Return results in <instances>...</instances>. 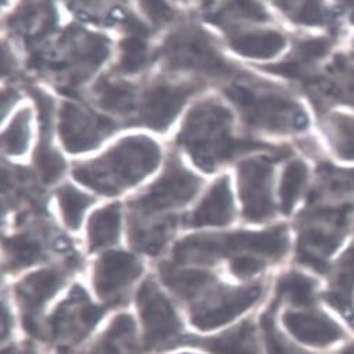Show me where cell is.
I'll list each match as a JSON object with an SVG mask.
<instances>
[{"instance_id": "cell-4", "label": "cell", "mask_w": 354, "mask_h": 354, "mask_svg": "<svg viewBox=\"0 0 354 354\" xmlns=\"http://www.w3.org/2000/svg\"><path fill=\"white\" fill-rule=\"evenodd\" d=\"M225 95L239 108L244 121L255 129L291 133L307 128L304 109L281 93L234 83L225 88Z\"/></svg>"}, {"instance_id": "cell-5", "label": "cell", "mask_w": 354, "mask_h": 354, "mask_svg": "<svg viewBox=\"0 0 354 354\" xmlns=\"http://www.w3.org/2000/svg\"><path fill=\"white\" fill-rule=\"evenodd\" d=\"M353 206L324 207L311 210L300 223L297 239V261L318 272L329 269V258L346 237Z\"/></svg>"}, {"instance_id": "cell-41", "label": "cell", "mask_w": 354, "mask_h": 354, "mask_svg": "<svg viewBox=\"0 0 354 354\" xmlns=\"http://www.w3.org/2000/svg\"><path fill=\"white\" fill-rule=\"evenodd\" d=\"M336 2L342 6L348 21L354 24V0H336Z\"/></svg>"}, {"instance_id": "cell-1", "label": "cell", "mask_w": 354, "mask_h": 354, "mask_svg": "<svg viewBox=\"0 0 354 354\" xmlns=\"http://www.w3.org/2000/svg\"><path fill=\"white\" fill-rule=\"evenodd\" d=\"M180 143L207 172L235 156L261 146L257 142L234 138L230 111L212 100L198 104L189 112L180 133Z\"/></svg>"}, {"instance_id": "cell-2", "label": "cell", "mask_w": 354, "mask_h": 354, "mask_svg": "<svg viewBox=\"0 0 354 354\" xmlns=\"http://www.w3.org/2000/svg\"><path fill=\"white\" fill-rule=\"evenodd\" d=\"M160 147L145 136L121 140L100 158L80 164L75 176L105 195H115L147 176L160 162Z\"/></svg>"}, {"instance_id": "cell-42", "label": "cell", "mask_w": 354, "mask_h": 354, "mask_svg": "<svg viewBox=\"0 0 354 354\" xmlns=\"http://www.w3.org/2000/svg\"><path fill=\"white\" fill-rule=\"evenodd\" d=\"M273 2L286 12H291L294 9V0H273Z\"/></svg>"}, {"instance_id": "cell-27", "label": "cell", "mask_w": 354, "mask_h": 354, "mask_svg": "<svg viewBox=\"0 0 354 354\" xmlns=\"http://www.w3.org/2000/svg\"><path fill=\"white\" fill-rule=\"evenodd\" d=\"M164 279L168 286L184 297L195 296L214 281V277L209 272L201 269L168 270L164 273Z\"/></svg>"}, {"instance_id": "cell-6", "label": "cell", "mask_w": 354, "mask_h": 354, "mask_svg": "<svg viewBox=\"0 0 354 354\" xmlns=\"http://www.w3.org/2000/svg\"><path fill=\"white\" fill-rule=\"evenodd\" d=\"M171 68L196 71L210 76L231 73L230 65L217 50L212 38L196 27H185L174 32L164 46Z\"/></svg>"}, {"instance_id": "cell-29", "label": "cell", "mask_w": 354, "mask_h": 354, "mask_svg": "<svg viewBox=\"0 0 354 354\" xmlns=\"http://www.w3.org/2000/svg\"><path fill=\"white\" fill-rule=\"evenodd\" d=\"M268 21L266 10L257 0H230V2L213 17L217 24H230L234 21Z\"/></svg>"}, {"instance_id": "cell-7", "label": "cell", "mask_w": 354, "mask_h": 354, "mask_svg": "<svg viewBox=\"0 0 354 354\" xmlns=\"http://www.w3.org/2000/svg\"><path fill=\"white\" fill-rule=\"evenodd\" d=\"M263 296L261 283L247 287H221L194 308L192 324L202 330L216 329L254 307Z\"/></svg>"}, {"instance_id": "cell-3", "label": "cell", "mask_w": 354, "mask_h": 354, "mask_svg": "<svg viewBox=\"0 0 354 354\" xmlns=\"http://www.w3.org/2000/svg\"><path fill=\"white\" fill-rule=\"evenodd\" d=\"M288 250V234L284 227L258 232H232L217 237H189L175 248L181 262H210L223 257L231 261L240 257H258L268 262L281 259Z\"/></svg>"}, {"instance_id": "cell-30", "label": "cell", "mask_w": 354, "mask_h": 354, "mask_svg": "<svg viewBox=\"0 0 354 354\" xmlns=\"http://www.w3.org/2000/svg\"><path fill=\"white\" fill-rule=\"evenodd\" d=\"M34 161L37 172L45 184H53L61 180L66 169V164L62 156L49 145L48 138H41V143L35 151Z\"/></svg>"}, {"instance_id": "cell-23", "label": "cell", "mask_w": 354, "mask_h": 354, "mask_svg": "<svg viewBox=\"0 0 354 354\" xmlns=\"http://www.w3.org/2000/svg\"><path fill=\"white\" fill-rule=\"evenodd\" d=\"M279 301L274 299L273 303L265 310V313L261 315L259 328L262 332V340L266 348L268 354H311L301 347L291 343L287 336H284L277 325H276V310L279 307Z\"/></svg>"}, {"instance_id": "cell-24", "label": "cell", "mask_w": 354, "mask_h": 354, "mask_svg": "<svg viewBox=\"0 0 354 354\" xmlns=\"http://www.w3.org/2000/svg\"><path fill=\"white\" fill-rule=\"evenodd\" d=\"M325 132L335 153L343 160H354V118L333 113L325 121Z\"/></svg>"}, {"instance_id": "cell-17", "label": "cell", "mask_w": 354, "mask_h": 354, "mask_svg": "<svg viewBox=\"0 0 354 354\" xmlns=\"http://www.w3.org/2000/svg\"><path fill=\"white\" fill-rule=\"evenodd\" d=\"M195 343L212 354H262L251 321H245L218 336L196 339Z\"/></svg>"}, {"instance_id": "cell-44", "label": "cell", "mask_w": 354, "mask_h": 354, "mask_svg": "<svg viewBox=\"0 0 354 354\" xmlns=\"http://www.w3.org/2000/svg\"><path fill=\"white\" fill-rule=\"evenodd\" d=\"M0 354H23V353H17L15 348H8L5 351H0Z\"/></svg>"}, {"instance_id": "cell-21", "label": "cell", "mask_w": 354, "mask_h": 354, "mask_svg": "<svg viewBox=\"0 0 354 354\" xmlns=\"http://www.w3.org/2000/svg\"><path fill=\"white\" fill-rule=\"evenodd\" d=\"M121 232V209L116 205L95 212L88 224V241L91 250L104 248L116 243Z\"/></svg>"}, {"instance_id": "cell-11", "label": "cell", "mask_w": 354, "mask_h": 354, "mask_svg": "<svg viewBox=\"0 0 354 354\" xmlns=\"http://www.w3.org/2000/svg\"><path fill=\"white\" fill-rule=\"evenodd\" d=\"M195 90L194 84L187 83L157 82L151 84L140 100L139 115L142 122L153 129H165Z\"/></svg>"}, {"instance_id": "cell-31", "label": "cell", "mask_w": 354, "mask_h": 354, "mask_svg": "<svg viewBox=\"0 0 354 354\" xmlns=\"http://www.w3.org/2000/svg\"><path fill=\"white\" fill-rule=\"evenodd\" d=\"M57 202L66 225L76 230L82 224L83 214L93 203V199L76 188L66 185L59 189Z\"/></svg>"}, {"instance_id": "cell-19", "label": "cell", "mask_w": 354, "mask_h": 354, "mask_svg": "<svg viewBox=\"0 0 354 354\" xmlns=\"http://www.w3.org/2000/svg\"><path fill=\"white\" fill-rule=\"evenodd\" d=\"M230 45L243 56L252 59H270L283 50L286 46V38L279 31L263 30L234 35Z\"/></svg>"}, {"instance_id": "cell-46", "label": "cell", "mask_w": 354, "mask_h": 354, "mask_svg": "<svg viewBox=\"0 0 354 354\" xmlns=\"http://www.w3.org/2000/svg\"><path fill=\"white\" fill-rule=\"evenodd\" d=\"M205 2H206V5H210V3L213 2V0H205Z\"/></svg>"}, {"instance_id": "cell-32", "label": "cell", "mask_w": 354, "mask_h": 354, "mask_svg": "<svg viewBox=\"0 0 354 354\" xmlns=\"http://www.w3.org/2000/svg\"><path fill=\"white\" fill-rule=\"evenodd\" d=\"M149 62V44L143 35L129 34L121 42L120 69L124 73L132 75L146 68Z\"/></svg>"}, {"instance_id": "cell-33", "label": "cell", "mask_w": 354, "mask_h": 354, "mask_svg": "<svg viewBox=\"0 0 354 354\" xmlns=\"http://www.w3.org/2000/svg\"><path fill=\"white\" fill-rule=\"evenodd\" d=\"M6 252L13 266L23 268L38 261L41 248L37 241L27 237V235H16L5 241Z\"/></svg>"}, {"instance_id": "cell-43", "label": "cell", "mask_w": 354, "mask_h": 354, "mask_svg": "<svg viewBox=\"0 0 354 354\" xmlns=\"http://www.w3.org/2000/svg\"><path fill=\"white\" fill-rule=\"evenodd\" d=\"M337 354H354V343L348 344L347 347H344L342 351H339Z\"/></svg>"}, {"instance_id": "cell-9", "label": "cell", "mask_w": 354, "mask_h": 354, "mask_svg": "<svg viewBox=\"0 0 354 354\" xmlns=\"http://www.w3.org/2000/svg\"><path fill=\"white\" fill-rule=\"evenodd\" d=\"M240 196L247 220L261 223L274 214L273 161L268 157L245 160L239 168Z\"/></svg>"}, {"instance_id": "cell-37", "label": "cell", "mask_w": 354, "mask_h": 354, "mask_svg": "<svg viewBox=\"0 0 354 354\" xmlns=\"http://www.w3.org/2000/svg\"><path fill=\"white\" fill-rule=\"evenodd\" d=\"M15 66L16 61L10 46L6 42L0 41V79L9 76L15 71Z\"/></svg>"}, {"instance_id": "cell-36", "label": "cell", "mask_w": 354, "mask_h": 354, "mask_svg": "<svg viewBox=\"0 0 354 354\" xmlns=\"http://www.w3.org/2000/svg\"><path fill=\"white\" fill-rule=\"evenodd\" d=\"M139 5L149 19L157 24L167 23L174 16V12L167 3V0H139Z\"/></svg>"}, {"instance_id": "cell-45", "label": "cell", "mask_w": 354, "mask_h": 354, "mask_svg": "<svg viewBox=\"0 0 354 354\" xmlns=\"http://www.w3.org/2000/svg\"><path fill=\"white\" fill-rule=\"evenodd\" d=\"M3 214H5V207H3V203H2V201H0V223H2Z\"/></svg>"}, {"instance_id": "cell-10", "label": "cell", "mask_w": 354, "mask_h": 354, "mask_svg": "<svg viewBox=\"0 0 354 354\" xmlns=\"http://www.w3.org/2000/svg\"><path fill=\"white\" fill-rule=\"evenodd\" d=\"M113 129L115 125L108 118L91 113L76 104H65L59 118V132L71 151L94 149Z\"/></svg>"}, {"instance_id": "cell-14", "label": "cell", "mask_w": 354, "mask_h": 354, "mask_svg": "<svg viewBox=\"0 0 354 354\" xmlns=\"http://www.w3.org/2000/svg\"><path fill=\"white\" fill-rule=\"evenodd\" d=\"M140 272L142 268L132 255L108 252L97 263L95 288L102 297L112 296L135 281Z\"/></svg>"}, {"instance_id": "cell-16", "label": "cell", "mask_w": 354, "mask_h": 354, "mask_svg": "<svg viewBox=\"0 0 354 354\" xmlns=\"http://www.w3.org/2000/svg\"><path fill=\"white\" fill-rule=\"evenodd\" d=\"M234 217L232 194L227 178L218 180L191 216L194 227H218L228 224Z\"/></svg>"}, {"instance_id": "cell-40", "label": "cell", "mask_w": 354, "mask_h": 354, "mask_svg": "<svg viewBox=\"0 0 354 354\" xmlns=\"http://www.w3.org/2000/svg\"><path fill=\"white\" fill-rule=\"evenodd\" d=\"M9 328H10L9 315L2 307H0V340H3L8 336Z\"/></svg>"}, {"instance_id": "cell-34", "label": "cell", "mask_w": 354, "mask_h": 354, "mask_svg": "<svg viewBox=\"0 0 354 354\" xmlns=\"http://www.w3.org/2000/svg\"><path fill=\"white\" fill-rule=\"evenodd\" d=\"M290 16L303 26H325L332 21L330 12L324 0H300Z\"/></svg>"}, {"instance_id": "cell-25", "label": "cell", "mask_w": 354, "mask_h": 354, "mask_svg": "<svg viewBox=\"0 0 354 354\" xmlns=\"http://www.w3.org/2000/svg\"><path fill=\"white\" fill-rule=\"evenodd\" d=\"M307 180L308 169L303 161L292 160L284 168L279 189L280 206L284 213H290L294 205H296L307 185Z\"/></svg>"}, {"instance_id": "cell-39", "label": "cell", "mask_w": 354, "mask_h": 354, "mask_svg": "<svg viewBox=\"0 0 354 354\" xmlns=\"http://www.w3.org/2000/svg\"><path fill=\"white\" fill-rule=\"evenodd\" d=\"M16 176H19L17 172H15L12 168L5 165L3 162H0V189L8 191L13 188L16 183Z\"/></svg>"}, {"instance_id": "cell-18", "label": "cell", "mask_w": 354, "mask_h": 354, "mask_svg": "<svg viewBox=\"0 0 354 354\" xmlns=\"http://www.w3.org/2000/svg\"><path fill=\"white\" fill-rule=\"evenodd\" d=\"M276 300L286 301L292 308L313 307L317 297V281L300 272L291 270L281 274L276 281Z\"/></svg>"}, {"instance_id": "cell-8", "label": "cell", "mask_w": 354, "mask_h": 354, "mask_svg": "<svg viewBox=\"0 0 354 354\" xmlns=\"http://www.w3.org/2000/svg\"><path fill=\"white\" fill-rule=\"evenodd\" d=\"M201 181L196 175L172 161L160 178L136 199L138 212L151 216L165 210L181 207L199 191Z\"/></svg>"}, {"instance_id": "cell-20", "label": "cell", "mask_w": 354, "mask_h": 354, "mask_svg": "<svg viewBox=\"0 0 354 354\" xmlns=\"http://www.w3.org/2000/svg\"><path fill=\"white\" fill-rule=\"evenodd\" d=\"M62 284V277L53 270H39L17 286V296L28 310H38L42 307Z\"/></svg>"}, {"instance_id": "cell-22", "label": "cell", "mask_w": 354, "mask_h": 354, "mask_svg": "<svg viewBox=\"0 0 354 354\" xmlns=\"http://www.w3.org/2000/svg\"><path fill=\"white\" fill-rule=\"evenodd\" d=\"M95 97L100 106L108 112L129 113L138 106V98L133 87L121 82H100L95 87Z\"/></svg>"}, {"instance_id": "cell-13", "label": "cell", "mask_w": 354, "mask_h": 354, "mask_svg": "<svg viewBox=\"0 0 354 354\" xmlns=\"http://www.w3.org/2000/svg\"><path fill=\"white\" fill-rule=\"evenodd\" d=\"M283 325L300 343L326 347L344 336L343 328L326 314L313 308H291L283 314Z\"/></svg>"}, {"instance_id": "cell-26", "label": "cell", "mask_w": 354, "mask_h": 354, "mask_svg": "<svg viewBox=\"0 0 354 354\" xmlns=\"http://www.w3.org/2000/svg\"><path fill=\"white\" fill-rule=\"evenodd\" d=\"M31 136V112L20 111L8 129L0 135V149L10 156L23 154L30 143Z\"/></svg>"}, {"instance_id": "cell-12", "label": "cell", "mask_w": 354, "mask_h": 354, "mask_svg": "<svg viewBox=\"0 0 354 354\" xmlns=\"http://www.w3.org/2000/svg\"><path fill=\"white\" fill-rule=\"evenodd\" d=\"M138 306L149 346L161 344L180 332L181 324L174 307L153 281H146L140 287Z\"/></svg>"}, {"instance_id": "cell-35", "label": "cell", "mask_w": 354, "mask_h": 354, "mask_svg": "<svg viewBox=\"0 0 354 354\" xmlns=\"http://www.w3.org/2000/svg\"><path fill=\"white\" fill-rule=\"evenodd\" d=\"M330 49V41L326 38L303 39L294 48L291 59H294L306 72L319 59L325 57Z\"/></svg>"}, {"instance_id": "cell-15", "label": "cell", "mask_w": 354, "mask_h": 354, "mask_svg": "<svg viewBox=\"0 0 354 354\" xmlns=\"http://www.w3.org/2000/svg\"><path fill=\"white\" fill-rule=\"evenodd\" d=\"M325 299L336 311L354 324V243L330 268V280Z\"/></svg>"}, {"instance_id": "cell-38", "label": "cell", "mask_w": 354, "mask_h": 354, "mask_svg": "<svg viewBox=\"0 0 354 354\" xmlns=\"http://www.w3.org/2000/svg\"><path fill=\"white\" fill-rule=\"evenodd\" d=\"M19 100V94L16 90L6 88L0 91V122L5 120V116L15 106Z\"/></svg>"}, {"instance_id": "cell-28", "label": "cell", "mask_w": 354, "mask_h": 354, "mask_svg": "<svg viewBox=\"0 0 354 354\" xmlns=\"http://www.w3.org/2000/svg\"><path fill=\"white\" fill-rule=\"evenodd\" d=\"M53 15L45 2L27 3L13 16V26L23 34L46 32L50 27Z\"/></svg>"}]
</instances>
